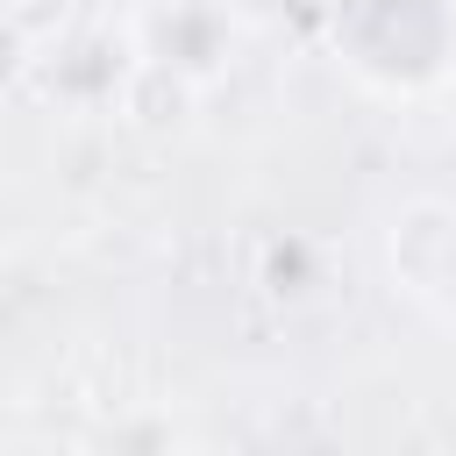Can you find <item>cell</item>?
<instances>
[{"mask_svg":"<svg viewBox=\"0 0 456 456\" xmlns=\"http://www.w3.org/2000/svg\"><path fill=\"white\" fill-rule=\"evenodd\" d=\"M228 7H235L249 28H271V21H278V14H292L299 0H228Z\"/></svg>","mask_w":456,"mask_h":456,"instance_id":"5","label":"cell"},{"mask_svg":"<svg viewBox=\"0 0 456 456\" xmlns=\"http://www.w3.org/2000/svg\"><path fill=\"white\" fill-rule=\"evenodd\" d=\"M21 71H28V21L0 0V93H7Z\"/></svg>","mask_w":456,"mask_h":456,"instance_id":"4","label":"cell"},{"mask_svg":"<svg viewBox=\"0 0 456 456\" xmlns=\"http://www.w3.org/2000/svg\"><path fill=\"white\" fill-rule=\"evenodd\" d=\"M328 36L370 93H428L456 71V0H335Z\"/></svg>","mask_w":456,"mask_h":456,"instance_id":"1","label":"cell"},{"mask_svg":"<svg viewBox=\"0 0 456 456\" xmlns=\"http://www.w3.org/2000/svg\"><path fill=\"white\" fill-rule=\"evenodd\" d=\"M385 264L406 299H420L435 321L456 328V207L449 200H406L385 221Z\"/></svg>","mask_w":456,"mask_h":456,"instance_id":"3","label":"cell"},{"mask_svg":"<svg viewBox=\"0 0 456 456\" xmlns=\"http://www.w3.org/2000/svg\"><path fill=\"white\" fill-rule=\"evenodd\" d=\"M242 36H249V21H242L228 0H142V7L128 14V50H135V64H150V71H164V78H185L192 93L214 86V78L235 64Z\"/></svg>","mask_w":456,"mask_h":456,"instance_id":"2","label":"cell"}]
</instances>
